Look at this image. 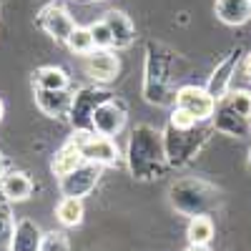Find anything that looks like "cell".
Returning a JSON list of instances; mask_svg holds the SVG:
<instances>
[{
    "instance_id": "cell-12",
    "label": "cell",
    "mask_w": 251,
    "mask_h": 251,
    "mask_svg": "<svg viewBox=\"0 0 251 251\" xmlns=\"http://www.w3.org/2000/svg\"><path fill=\"white\" fill-rule=\"evenodd\" d=\"M80 161H83V156H80V151H78V146L71 141V143H66L63 149L58 151V156L53 158V174L55 176H68L73 169H78L80 166Z\"/></svg>"
},
{
    "instance_id": "cell-4",
    "label": "cell",
    "mask_w": 251,
    "mask_h": 251,
    "mask_svg": "<svg viewBox=\"0 0 251 251\" xmlns=\"http://www.w3.org/2000/svg\"><path fill=\"white\" fill-rule=\"evenodd\" d=\"M40 23H43V28L58 38V40H68V35L73 33L75 23H73V18L68 15V10H63L60 5H50L43 10V15H40Z\"/></svg>"
},
{
    "instance_id": "cell-15",
    "label": "cell",
    "mask_w": 251,
    "mask_h": 251,
    "mask_svg": "<svg viewBox=\"0 0 251 251\" xmlns=\"http://www.w3.org/2000/svg\"><path fill=\"white\" fill-rule=\"evenodd\" d=\"M66 83H68V75L60 68H43L38 73V86L46 91H63Z\"/></svg>"
},
{
    "instance_id": "cell-17",
    "label": "cell",
    "mask_w": 251,
    "mask_h": 251,
    "mask_svg": "<svg viewBox=\"0 0 251 251\" xmlns=\"http://www.w3.org/2000/svg\"><path fill=\"white\" fill-rule=\"evenodd\" d=\"M226 103H228V108L236 111L241 118H249V116H251V96H249L246 91H236V93H231V98H228Z\"/></svg>"
},
{
    "instance_id": "cell-7",
    "label": "cell",
    "mask_w": 251,
    "mask_h": 251,
    "mask_svg": "<svg viewBox=\"0 0 251 251\" xmlns=\"http://www.w3.org/2000/svg\"><path fill=\"white\" fill-rule=\"evenodd\" d=\"M216 15L226 25H241L251 18V0H219Z\"/></svg>"
},
{
    "instance_id": "cell-16",
    "label": "cell",
    "mask_w": 251,
    "mask_h": 251,
    "mask_svg": "<svg viewBox=\"0 0 251 251\" xmlns=\"http://www.w3.org/2000/svg\"><path fill=\"white\" fill-rule=\"evenodd\" d=\"M66 43H68V48H71L73 53H80V55H86V53H91V50L96 48L88 28H73V33L68 35Z\"/></svg>"
},
{
    "instance_id": "cell-2",
    "label": "cell",
    "mask_w": 251,
    "mask_h": 251,
    "mask_svg": "<svg viewBox=\"0 0 251 251\" xmlns=\"http://www.w3.org/2000/svg\"><path fill=\"white\" fill-rule=\"evenodd\" d=\"M98 176H100V163H91L88 161V163L78 166V169H73L68 176L60 178V191L66 196L80 199V196H86L91 188L96 186Z\"/></svg>"
},
{
    "instance_id": "cell-19",
    "label": "cell",
    "mask_w": 251,
    "mask_h": 251,
    "mask_svg": "<svg viewBox=\"0 0 251 251\" xmlns=\"http://www.w3.org/2000/svg\"><path fill=\"white\" fill-rule=\"evenodd\" d=\"M13 219H10V211L8 208H0V251H5L10 246V239H13Z\"/></svg>"
},
{
    "instance_id": "cell-20",
    "label": "cell",
    "mask_w": 251,
    "mask_h": 251,
    "mask_svg": "<svg viewBox=\"0 0 251 251\" xmlns=\"http://www.w3.org/2000/svg\"><path fill=\"white\" fill-rule=\"evenodd\" d=\"M88 30H91V38H93V46L96 48H108L111 46V30L106 25V20H100V23L91 25Z\"/></svg>"
},
{
    "instance_id": "cell-23",
    "label": "cell",
    "mask_w": 251,
    "mask_h": 251,
    "mask_svg": "<svg viewBox=\"0 0 251 251\" xmlns=\"http://www.w3.org/2000/svg\"><path fill=\"white\" fill-rule=\"evenodd\" d=\"M246 71L251 73V53H249V58H246Z\"/></svg>"
},
{
    "instance_id": "cell-13",
    "label": "cell",
    "mask_w": 251,
    "mask_h": 251,
    "mask_svg": "<svg viewBox=\"0 0 251 251\" xmlns=\"http://www.w3.org/2000/svg\"><path fill=\"white\" fill-rule=\"evenodd\" d=\"M55 214H58V221L63 226H78L83 221V201L75 196H66L58 203Z\"/></svg>"
},
{
    "instance_id": "cell-5",
    "label": "cell",
    "mask_w": 251,
    "mask_h": 251,
    "mask_svg": "<svg viewBox=\"0 0 251 251\" xmlns=\"http://www.w3.org/2000/svg\"><path fill=\"white\" fill-rule=\"evenodd\" d=\"M86 71L96 80H111L118 73V58L113 53H108L106 48H100L96 53L91 50V53H86Z\"/></svg>"
},
{
    "instance_id": "cell-9",
    "label": "cell",
    "mask_w": 251,
    "mask_h": 251,
    "mask_svg": "<svg viewBox=\"0 0 251 251\" xmlns=\"http://www.w3.org/2000/svg\"><path fill=\"white\" fill-rule=\"evenodd\" d=\"M106 25H108V30H111V46L123 48V46H128L131 40H133V25H131V20L126 18L123 13L111 10V13L106 15Z\"/></svg>"
},
{
    "instance_id": "cell-18",
    "label": "cell",
    "mask_w": 251,
    "mask_h": 251,
    "mask_svg": "<svg viewBox=\"0 0 251 251\" xmlns=\"http://www.w3.org/2000/svg\"><path fill=\"white\" fill-rule=\"evenodd\" d=\"M38 251H68V239L63 231H50L46 239H40Z\"/></svg>"
},
{
    "instance_id": "cell-24",
    "label": "cell",
    "mask_w": 251,
    "mask_h": 251,
    "mask_svg": "<svg viewBox=\"0 0 251 251\" xmlns=\"http://www.w3.org/2000/svg\"><path fill=\"white\" fill-rule=\"evenodd\" d=\"M0 121H3V100H0Z\"/></svg>"
},
{
    "instance_id": "cell-10",
    "label": "cell",
    "mask_w": 251,
    "mask_h": 251,
    "mask_svg": "<svg viewBox=\"0 0 251 251\" xmlns=\"http://www.w3.org/2000/svg\"><path fill=\"white\" fill-rule=\"evenodd\" d=\"M38 106L43 108L48 116L58 118V116H63L71 108V96L66 91H46V88H40L38 91Z\"/></svg>"
},
{
    "instance_id": "cell-3",
    "label": "cell",
    "mask_w": 251,
    "mask_h": 251,
    "mask_svg": "<svg viewBox=\"0 0 251 251\" xmlns=\"http://www.w3.org/2000/svg\"><path fill=\"white\" fill-rule=\"evenodd\" d=\"M178 108L188 111L194 116V121H206L214 116V96L203 91V88H194V86H186L178 91Z\"/></svg>"
},
{
    "instance_id": "cell-11",
    "label": "cell",
    "mask_w": 251,
    "mask_h": 251,
    "mask_svg": "<svg viewBox=\"0 0 251 251\" xmlns=\"http://www.w3.org/2000/svg\"><path fill=\"white\" fill-rule=\"evenodd\" d=\"M0 188H3V194L10 199V201H25L28 196H30V191H33V183H30V178L25 176V174H8L5 178H3V183H0Z\"/></svg>"
},
{
    "instance_id": "cell-6",
    "label": "cell",
    "mask_w": 251,
    "mask_h": 251,
    "mask_svg": "<svg viewBox=\"0 0 251 251\" xmlns=\"http://www.w3.org/2000/svg\"><path fill=\"white\" fill-rule=\"evenodd\" d=\"M123 111H118L116 106H111V103H106V106H98L93 111V118H91V126L98 131V136H113L116 131H121L123 126Z\"/></svg>"
},
{
    "instance_id": "cell-21",
    "label": "cell",
    "mask_w": 251,
    "mask_h": 251,
    "mask_svg": "<svg viewBox=\"0 0 251 251\" xmlns=\"http://www.w3.org/2000/svg\"><path fill=\"white\" fill-rule=\"evenodd\" d=\"M196 121H194V116L188 113V111H183V108H176L174 111V116H171V126L174 128H181V131H186V128H191Z\"/></svg>"
},
{
    "instance_id": "cell-8",
    "label": "cell",
    "mask_w": 251,
    "mask_h": 251,
    "mask_svg": "<svg viewBox=\"0 0 251 251\" xmlns=\"http://www.w3.org/2000/svg\"><path fill=\"white\" fill-rule=\"evenodd\" d=\"M40 246V231L38 226L28 219H23L13 228V239H10V251H38Z\"/></svg>"
},
{
    "instance_id": "cell-14",
    "label": "cell",
    "mask_w": 251,
    "mask_h": 251,
    "mask_svg": "<svg viewBox=\"0 0 251 251\" xmlns=\"http://www.w3.org/2000/svg\"><path fill=\"white\" fill-rule=\"evenodd\" d=\"M211 239H214V224H211V219L203 216V214L194 216L191 224H188V241H191V244H203V246H206Z\"/></svg>"
},
{
    "instance_id": "cell-1",
    "label": "cell",
    "mask_w": 251,
    "mask_h": 251,
    "mask_svg": "<svg viewBox=\"0 0 251 251\" xmlns=\"http://www.w3.org/2000/svg\"><path fill=\"white\" fill-rule=\"evenodd\" d=\"M73 143L78 146V151L83 156V161L91 163H113L118 158V149L108 136H96L88 131H78V136L73 138Z\"/></svg>"
},
{
    "instance_id": "cell-22",
    "label": "cell",
    "mask_w": 251,
    "mask_h": 251,
    "mask_svg": "<svg viewBox=\"0 0 251 251\" xmlns=\"http://www.w3.org/2000/svg\"><path fill=\"white\" fill-rule=\"evenodd\" d=\"M186 251H208V249H206L203 244H191V246H188Z\"/></svg>"
}]
</instances>
